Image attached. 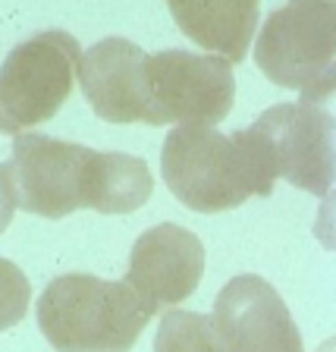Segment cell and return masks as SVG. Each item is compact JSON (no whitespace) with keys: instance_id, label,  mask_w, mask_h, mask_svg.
<instances>
[{"instance_id":"cell-1","label":"cell","mask_w":336,"mask_h":352,"mask_svg":"<svg viewBox=\"0 0 336 352\" xmlns=\"http://www.w3.org/2000/svg\"><path fill=\"white\" fill-rule=\"evenodd\" d=\"M151 311L129 283L63 274L44 286L38 327L57 352H129Z\"/></svg>"},{"instance_id":"cell-2","label":"cell","mask_w":336,"mask_h":352,"mask_svg":"<svg viewBox=\"0 0 336 352\" xmlns=\"http://www.w3.org/2000/svg\"><path fill=\"white\" fill-rule=\"evenodd\" d=\"M82 57L79 41L60 29L16 44L0 73V129L16 139L57 117L82 76Z\"/></svg>"},{"instance_id":"cell-3","label":"cell","mask_w":336,"mask_h":352,"mask_svg":"<svg viewBox=\"0 0 336 352\" xmlns=\"http://www.w3.org/2000/svg\"><path fill=\"white\" fill-rule=\"evenodd\" d=\"M161 176L189 211L220 214L255 195L245 154L214 126H173L161 151Z\"/></svg>"},{"instance_id":"cell-4","label":"cell","mask_w":336,"mask_h":352,"mask_svg":"<svg viewBox=\"0 0 336 352\" xmlns=\"http://www.w3.org/2000/svg\"><path fill=\"white\" fill-rule=\"evenodd\" d=\"M273 179L311 195H330L336 179V123L317 104H277L245 126Z\"/></svg>"},{"instance_id":"cell-5","label":"cell","mask_w":336,"mask_h":352,"mask_svg":"<svg viewBox=\"0 0 336 352\" xmlns=\"http://www.w3.org/2000/svg\"><path fill=\"white\" fill-rule=\"evenodd\" d=\"M95 148L25 132L16 135L3 164V220L19 211L60 220L85 208V167Z\"/></svg>"},{"instance_id":"cell-6","label":"cell","mask_w":336,"mask_h":352,"mask_svg":"<svg viewBox=\"0 0 336 352\" xmlns=\"http://www.w3.org/2000/svg\"><path fill=\"white\" fill-rule=\"evenodd\" d=\"M145 85L157 126H217L236 101L233 63L217 54H154L145 63Z\"/></svg>"},{"instance_id":"cell-7","label":"cell","mask_w":336,"mask_h":352,"mask_svg":"<svg viewBox=\"0 0 336 352\" xmlns=\"http://www.w3.org/2000/svg\"><path fill=\"white\" fill-rule=\"evenodd\" d=\"M255 63L273 85L308 88L336 63V3L295 0L277 7L255 41Z\"/></svg>"},{"instance_id":"cell-8","label":"cell","mask_w":336,"mask_h":352,"mask_svg":"<svg viewBox=\"0 0 336 352\" xmlns=\"http://www.w3.org/2000/svg\"><path fill=\"white\" fill-rule=\"evenodd\" d=\"M211 318L229 352H305L283 296L258 274L229 277Z\"/></svg>"},{"instance_id":"cell-9","label":"cell","mask_w":336,"mask_h":352,"mask_svg":"<svg viewBox=\"0 0 336 352\" xmlns=\"http://www.w3.org/2000/svg\"><path fill=\"white\" fill-rule=\"evenodd\" d=\"M205 245L179 223H157L135 239L126 283L142 296L148 311L179 305L201 283Z\"/></svg>"},{"instance_id":"cell-10","label":"cell","mask_w":336,"mask_h":352,"mask_svg":"<svg viewBox=\"0 0 336 352\" xmlns=\"http://www.w3.org/2000/svg\"><path fill=\"white\" fill-rule=\"evenodd\" d=\"M145 63L148 54L129 38H104L88 47L79 85L98 117L120 126H157L145 85Z\"/></svg>"},{"instance_id":"cell-11","label":"cell","mask_w":336,"mask_h":352,"mask_svg":"<svg viewBox=\"0 0 336 352\" xmlns=\"http://www.w3.org/2000/svg\"><path fill=\"white\" fill-rule=\"evenodd\" d=\"M167 10L192 41L229 60L233 66L245 60L261 16L258 0H170Z\"/></svg>"},{"instance_id":"cell-12","label":"cell","mask_w":336,"mask_h":352,"mask_svg":"<svg viewBox=\"0 0 336 352\" xmlns=\"http://www.w3.org/2000/svg\"><path fill=\"white\" fill-rule=\"evenodd\" d=\"M154 192V176L135 154L91 151L85 167V208L98 214H132Z\"/></svg>"},{"instance_id":"cell-13","label":"cell","mask_w":336,"mask_h":352,"mask_svg":"<svg viewBox=\"0 0 336 352\" xmlns=\"http://www.w3.org/2000/svg\"><path fill=\"white\" fill-rule=\"evenodd\" d=\"M154 352H229L214 327V318L173 308L161 318L154 333Z\"/></svg>"},{"instance_id":"cell-14","label":"cell","mask_w":336,"mask_h":352,"mask_svg":"<svg viewBox=\"0 0 336 352\" xmlns=\"http://www.w3.org/2000/svg\"><path fill=\"white\" fill-rule=\"evenodd\" d=\"M299 101H308V104H317L321 110H327L330 120L336 123V63L330 69H324L315 82L308 88H302Z\"/></svg>"},{"instance_id":"cell-15","label":"cell","mask_w":336,"mask_h":352,"mask_svg":"<svg viewBox=\"0 0 336 352\" xmlns=\"http://www.w3.org/2000/svg\"><path fill=\"white\" fill-rule=\"evenodd\" d=\"M315 239L327 252H336V189L321 198V208L315 217Z\"/></svg>"},{"instance_id":"cell-16","label":"cell","mask_w":336,"mask_h":352,"mask_svg":"<svg viewBox=\"0 0 336 352\" xmlns=\"http://www.w3.org/2000/svg\"><path fill=\"white\" fill-rule=\"evenodd\" d=\"M315 352H336V337H330V340H324L321 346H317Z\"/></svg>"}]
</instances>
